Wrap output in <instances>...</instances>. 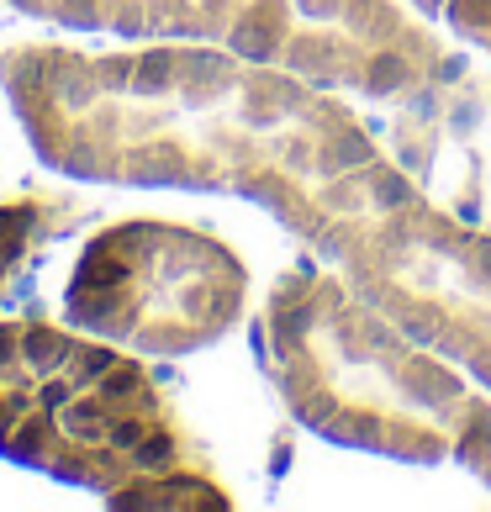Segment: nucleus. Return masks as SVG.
I'll use <instances>...</instances> for the list:
<instances>
[{
    "label": "nucleus",
    "mask_w": 491,
    "mask_h": 512,
    "mask_svg": "<svg viewBox=\"0 0 491 512\" xmlns=\"http://www.w3.org/2000/svg\"><path fill=\"white\" fill-rule=\"evenodd\" d=\"M37 222H43L37 201H0V291H6L11 270L22 264L27 243H32V233H37Z\"/></svg>",
    "instance_id": "obj_4"
},
{
    "label": "nucleus",
    "mask_w": 491,
    "mask_h": 512,
    "mask_svg": "<svg viewBox=\"0 0 491 512\" xmlns=\"http://www.w3.org/2000/svg\"><path fill=\"white\" fill-rule=\"evenodd\" d=\"M375 196H381L386 206L407 201V180H396V175H375Z\"/></svg>",
    "instance_id": "obj_6"
},
{
    "label": "nucleus",
    "mask_w": 491,
    "mask_h": 512,
    "mask_svg": "<svg viewBox=\"0 0 491 512\" xmlns=\"http://www.w3.org/2000/svg\"><path fill=\"white\" fill-rule=\"evenodd\" d=\"M396 80H402V64H396V59H375V69H370V90H391Z\"/></svg>",
    "instance_id": "obj_5"
},
{
    "label": "nucleus",
    "mask_w": 491,
    "mask_h": 512,
    "mask_svg": "<svg viewBox=\"0 0 491 512\" xmlns=\"http://www.w3.org/2000/svg\"><path fill=\"white\" fill-rule=\"evenodd\" d=\"M481 264H491V243H486V249H481Z\"/></svg>",
    "instance_id": "obj_8"
},
{
    "label": "nucleus",
    "mask_w": 491,
    "mask_h": 512,
    "mask_svg": "<svg viewBox=\"0 0 491 512\" xmlns=\"http://www.w3.org/2000/svg\"><path fill=\"white\" fill-rule=\"evenodd\" d=\"M238 291V264L212 238L164 222H122L80 249L64 317L117 349L175 359L228 328Z\"/></svg>",
    "instance_id": "obj_2"
},
{
    "label": "nucleus",
    "mask_w": 491,
    "mask_h": 512,
    "mask_svg": "<svg viewBox=\"0 0 491 512\" xmlns=\"http://www.w3.org/2000/svg\"><path fill=\"white\" fill-rule=\"evenodd\" d=\"M0 460L59 486L122 491L180 460L138 359L37 317L0 322Z\"/></svg>",
    "instance_id": "obj_1"
},
{
    "label": "nucleus",
    "mask_w": 491,
    "mask_h": 512,
    "mask_svg": "<svg viewBox=\"0 0 491 512\" xmlns=\"http://www.w3.org/2000/svg\"><path fill=\"white\" fill-rule=\"evenodd\" d=\"M439 80H460V59H444L439 64Z\"/></svg>",
    "instance_id": "obj_7"
},
{
    "label": "nucleus",
    "mask_w": 491,
    "mask_h": 512,
    "mask_svg": "<svg viewBox=\"0 0 491 512\" xmlns=\"http://www.w3.org/2000/svg\"><path fill=\"white\" fill-rule=\"evenodd\" d=\"M32 22L111 37H222L238 59H291L317 69L328 48L312 32H296L291 16L328 22L338 0H11Z\"/></svg>",
    "instance_id": "obj_3"
}]
</instances>
